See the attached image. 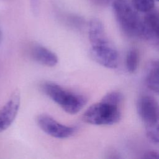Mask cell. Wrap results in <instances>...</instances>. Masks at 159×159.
I'll return each instance as SVG.
<instances>
[{"mask_svg": "<svg viewBox=\"0 0 159 159\" xmlns=\"http://www.w3.org/2000/svg\"><path fill=\"white\" fill-rule=\"evenodd\" d=\"M146 135L148 139L153 143L158 144L159 142V129L158 124L145 127Z\"/></svg>", "mask_w": 159, "mask_h": 159, "instance_id": "9a60e30c", "label": "cell"}, {"mask_svg": "<svg viewBox=\"0 0 159 159\" xmlns=\"http://www.w3.org/2000/svg\"><path fill=\"white\" fill-rule=\"evenodd\" d=\"M139 63V53L135 48L130 49L126 55V68L129 73H134L137 70Z\"/></svg>", "mask_w": 159, "mask_h": 159, "instance_id": "7c38bea8", "label": "cell"}, {"mask_svg": "<svg viewBox=\"0 0 159 159\" xmlns=\"http://www.w3.org/2000/svg\"><path fill=\"white\" fill-rule=\"evenodd\" d=\"M123 100V95L119 91H114L107 93L103 96L101 101L119 106Z\"/></svg>", "mask_w": 159, "mask_h": 159, "instance_id": "5bb4252c", "label": "cell"}, {"mask_svg": "<svg viewBox=\"0 0 159 159\" xmlns=\"http://www.w3.org/2000/svg\"><path fill=\"white\" fill-rule=\"evenodd\" d=\"M88 35L91 47L111 44L105 33L104 26L98 19H94L89 22Z\"/></svg>", "mask_w": 159, "mask_h": 159, "instance_id": "9c48e42d", "label": "cell"}, {"mask_svg": "<svg viewBox=\"0 0 159 159\" xmlns=\"http://www.w3.org/2000/svg\"><path fill=\"white\" fill-rule=\"evenodd\" d=\"M137 110L145 127L158 124V104L152 96L145 95L140 97L137 103Z\"/></svg>", "mask_w": 159, "mask_h": 159, "instance_id": "277c9868", "label": "cell"}, {"mask_svg": "<svg viewBox=\"0 0 159 159\" xmlns=\"http://www.w3.org/2000/svg\"><path fill=\"white\" fill-rule=\"evenodd\" d=\"M42 89L63 111L70 114L78 113L87 102V99L83 95L68 91L54 83H44Z\"/></svg>", "mask_w": 159, "mask_h": 159, "instance_id": "6da1fadb", "label": "cell"}, {"mask_svg": "<svg viewBox=\"0 0 159 159\" xmlns=\"http://www.w3.org/2000/svg\"><path fill=\"white\" fill-rule=\"evenodd\" d=\"M156 1H158V0H156Z\"/></svg>", "mask_w": 159, "mask_h": 159, "instance_id": "ac0fdd59", "label": "cell"}, {"mask_svg": "<svg viewBox=\"0 0 159 159\" xmlns=\"http://www.w3.org/2000/svg\"><path fill=\"white\" fill-rule=\"evenodd\" d=\"M142 29L140 39L158 45L159 32V17L157 11L153 9L146 12L142 19Z\"/></svg>", "mask_w": 159, "mask_h": 159, "instance_id": "ba28073f", "label": "cell"}, {"mask_svg": "<svg viewBox=\"0 0 159 159\" xmlns=\"http://www.w3.org/2000/svg\"><path fill=\"white\" fill-rule=\"evenodd\" d=\"M121 119L119 106L101 101L91 106L83 114V120L96 125H112Z\"/></svg>", "mask_w": 159, "mask_h": 159, "instance_id": "3957f363", "label": "cell"}, {"mask_svg": "<svg viewBox=\"0 0 159 159\" xmlns=\"http://www.w3.org/2000/svg\"><path fill=\"white\" fill-rule=\"evenodd\" d=\"M112 9L122 31L128 36L140 37L142 21L138 13L124 0H115Z\"/></svg>", "mask_w": 159, "mask_h": 159, "instance_id": "7a4b0ae2", "label": "cell"}, {"mask_svg": "<svg viewBox=\"0 0 159 159\" xmlns=\"http://www.w3.org/2000/svg\"><path fill=\"white\" fill-rule=\"evenodd\" d=\"M1 39H2V32H1V30L0 29V43L1 42Z\"/></svg>", "mask_w": 159, "mask_h": 159, "instance_id": "e0dca14e", "label": "cell"}, {"mask_svg": "<svg viewBox=\"0 0 159 159\" xmlns=\"http://www.w3.org/2000/svg\"><path fill=\"white\" fill-rule=\"evenodd\" d=\"M90 54L96 62L106 68L114 69L118 66L119 54L111 44L91 47Z\"/></svg>", "mask_w": 159, "mask_h": 159, "instance_id": "52a82bcc", "label": "cell"}, {"mask_svg": "<svg viewBox=\"0 0 159 159\" xmlns=\"http://www.w3.org/2000/svg\"><path fill=\"white\" fill-rule=\"evenodd\" d=\"M31 54L34 60L44 66L52 67L58 63L57 55L41 45H35L32 48Z\"/></svg>", "mask_w": 159, "mask_h": 159, "instance_id": "30bf717a", "label": "cell"}, {"mask_svg": "<svg viewBox=\"0 0 159 159\" xmlns=\"http://www.w3.org/2000/svg\"><path fill=\"white\" fill-rule=\"evenodd\" d=\"M143 158H151V159H158L159 155L157 152L155 151H150L148 152L147 153L143 155Z\"/></svg>", "mask_w": 159, "mask_h": 159, "instance_id": "2e32d148", "label": "cell"}, {"mask_svg": "<svg viewBox=\"0 0 159 159\" xmlns=\"http://www.w3.org/2000/svg\"><path fill=\"white\" fill-rule=\"evenodd\" d=\"M20 104V95L14 91L6 104L0 109V133L8 129L15 120Z\"/></svg>", "mask_w": 159, "mask_h": 159, "instance_id": "8992f818", "label": "cell"}, {"mask_svg": "<svg viewBox=\"0 0 159 159\" xmlns=\"http://www.w3.org/2000/svg\"><path fill=\"white\" fill-rule=\"evenodd\" d=\"M37 122L44 132L57 139L70 137L75 132V128L61 124L47 114L39 115L37 118Z\"/></svg>", "mask_w": 159, "mask_h": 159, "instance_id": "5b68a950", "label": "cell"}, {"mask_svg": "<svg viewBox=\"0 0 159 159\" xmlns=\"http://www.w3.org/2000/svg\"><path fill=\"white\" fill-rule=\"evenodd\" d=\"M134 8L141 12H147L152 11L155 6L154 0H132Z\"/></svg>", "mask_w": 159, "mask_h": 159, "instance_id": "4fadbf2b", "label": "cell"}, {"mask_svg": "<svg viewBox=\"0 0 159 159\" xmlns=\"http://www.w3.org/2000/svg\"><path fill=\"white\" fill-rule=\"evenodd\" d=\"M159 63L157 60L148 61L145 68V80L147 87L157 94L159 91Z\"/></svg>", "mask_w": 159, "mask_h": 159, "instance_id": "8fae6325", "label": "cell"}]
</instances>
